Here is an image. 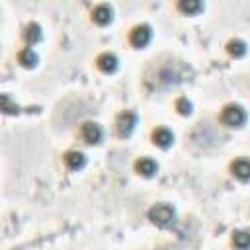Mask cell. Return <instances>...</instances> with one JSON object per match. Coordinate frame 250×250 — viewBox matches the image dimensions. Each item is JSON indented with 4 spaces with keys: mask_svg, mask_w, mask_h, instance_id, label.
I'll use <instances>...</instances> for the list:
<instances>
[{
    "mask_svg": "<svg viewBox=\"0 0 250 250\" xmlns=\"http://www.w3.org/2000/svg\"><path fill=\"white\" fill-rule=\"evenodd\" d=\"M148 219H150L154 225H158V227H168V225L174 223V219H176V211H174V207L168 205V203H158V205L150 207V211H148Z\"/></svg>",
    "mask_w": 250,
    "mask_h": 250,
    "instance_id": "cell-1",
    "label": "cell"
},
{
    "mask_svg": "<svg viewBox=\"0 0 250 250\" xmlns=\"http://www.w3.org/2000/svg\"><path fill=\"white\" fill-rule=\"evenodd\" d=\"M221 119H223V123L227 127H242L244 121H246V111L238 104H229V105L223 107Z\"/></svg>",
    "mask_w": 250,
    "mask_h": 250,
    "instance_id": "cell-2",
    "label": "cell"
},
{
    "mask_svg": "<svg viewBox=\"0 0 250 250\" xmlns=\"http://www.w3.org/2000/svg\"><path fill=\"white\" fill-rule=\"evenodd\" d=\"M150 39H152V31H150V27L148 25H135L133 29H131V35H129V41H131V45L133 47H137V49H143V47H146L148 43H150Z\"/></svg>",
    "mask_w": 250,
    "mask_h": 250,
    "instance_id": "cell-3",
    "label": "cell"
},
{
    "mask_svg": "<svg viewBox=\"0 0 250 250\" xmlns=\"http://www.w3.org/2000/svg\"><path fill=\"white\" fill-rule=\"evenodd\" d=\"M135 125H137V113L135 111H123V113L117 115L115 127H117L119 137H129L133 133Z\"/></svg>",
    "mask_w": 250,
    "mask_h": 250,
    "instance_id": "cell-4",
    "label": "cell"
},
{
    "mask_svg": "<svg viewBox=\"0 0 250 250\" xmlns=\"http://www.w3.org/2000/svg\"><path fill=\"white\" fill-rule=\"evenodd\" d=\"M80 133H82V139H84L88 145H98V143L102 141V137H104L102 127H100L98 123H94V121H86V123L82 125Z\"/></svg>",
    "mask_w": 250,
    "mask_h": 250,
    "instance_id": "cell-5",
    "label": "cell"
},
{
    "mask_svg": "<svg viewBox=\"0 0 250 250\" xmlns=\"http://www.w3.org/2000/svg\"><path fill=\"white\" fill-rule=\"evenodd\" d=\"M96 64H98V68H100L102 72L109 74V72H115V70H117L119 61H117V57H115L113 53H102V55L98 57Z\"/></svg>",
    "mask_w": 250,
    "mask_h": 250,
    "instance_id": "cell-6",
    "label": "cell"
},
{
    "mask_svg": "<svg viewBox=\"0 0 250 250\" xmlns=\"http://www.w3.org/2000/svg\"><path fill=\"white\" fill-rule=\"evenodd\" d=\"M152 143H154L156 146H160V148H168V146L174 143V135H172L170 129L158 127V129L152 131Z\"/></svg>",
    "mask_w": 250,
    "mask_h": 250,
    "instance_id": "cell-7",
    "label": "cell"
},
{
    "mask_svg": "<svg viewBox=\"0 0 250 250\" xmlns=\"http://www.w3.org/2000/svg\"><path fill=\"white\" fill-rule=\"evenodd\" d=\"M92 20H94L96 23H100V25H107V23L113 20V10H111V6H107V4L96 6L94 12H92Z\"/></svg>",
    "mask_w": 250,
    "mask_h": 250,
    "instance_id": "cell-8",
    "label": "cell"
},
{
    "mask_svg": "<svg viewBox=\"0 0 250 250\" xmlns=\"http://www.w3.org/2000/svg\"><path fill=\"white\" fill-rule=\"evenodd\" d=\"M230 170H232V174H234L238 180H242V182H248V180H250V160H248V158H238V160H234V162L230 164Z\"/></svg>",
    "mask_w": 250,
    "mask_h": 250,
    "instance_id": "cell-9",
    "label": "cell"
},
{
    "mask_svg": "<svg viewBox=\"0 0 250 250\" xmlns=\"http://www.w3.org/2000/svg\"><path fill=\"white\" fill-rule=\"evenodd\" d=\"M135 170H137L141 176L150 178V176H154V174L158 172V164H156L152 158H139V160L135 162Z\"/></svg>",
    "mask_w": 250,
    "mask_h": 250,
    "instance_id": "cell-10",
    "label": "cell"
},
{
    "mask_svg": "<svg viewBox=\"0 0 250 250\" xmlns=\"http://www.w3.org/2000/svg\"><path fill=\"white\" fill-rule=\"evenodd\" d=\"M23 39L27 41V45H35L43 39V31L37 23H27L25 29H23Z\"/></svg>",
    "mask_w": 250,
    "mask_h": 250,
    "instance_id": "cell-11",
    "label": "cell"
},
{
    "mask_svg": "<svg viewBox=\"0 0 250 250\" xmlns=\"http://www.w3.org/2000/svg\"><path fill=\"white\" fill-rule=\"evenodd\" d=\"M64 164L70 168V170H80L84 164H86V156L78 150H70L64 154Z\"/></svg>",
    "mask_w": 250,
    "mask_h": 250,
    "instance_id": "cell-12",
    "label": "cell"
},
{
    "mask_svg": "<svg viewBox=\"0 0 250 250\" xmlns=\"http://www.w3.org/2000/svg\"><path fill=\"white\" fill-rule=\"evenodd\" d=\"M18 59H20V62H21L25 68H33V66L37 64V53H35L31 47L21 49L20 55H18Z\"/></svg>",
    "mask_w": 250,
    "mask_h": 250,
    "instance_id": "cell-13",
    "label": "cell"
},
{
    "mask_svg": "<svg viewBox=\"0 0 250 250\" xmlns=\"http://www.w3.org/2000/svg\"><path fill=\"white\" fill-rule=\"evenodd\" d=\"M232 244L238 250H248L250 248V230H234L232 232Z\"/></svg>",
    "mask_w": 250,
    "mask_h": 250,
    "instance_id": "cell-14",
    "label": "cell"
},
{
    "mask_svg": "<svg viewBox=\"0 0 250 250\" xmlns=\"http://www.w3.org/2000/svg\"><path fill=\"white\" fill-rule=\"evenodd\" d=\"M178 8H180V12H184L188 16H193V14H197V12L203 10V4L199 0H180L178 2Z\"/></svg>",
    "mask_w": 250,
    "mask_h": 250,
    "instance_id": "cell-15",
    "label": "cell"
},
{
    "mask_svg": "<svg viewBox=\"0 0 250 250\" xmlns=\"http://www.w3.org/2000/svg\"><path fill=\"white\" fill-rule=\"evenodd\" d=\"M227 51H229V55L234 57V59L244 57V55H246V43L240 41V39H232V41L227 43Z\"/></svg>",
    "mask_w": 250,
    "mask_h": 250,
    "instance_id": "cell-16",
    "label": "cell"
},
{
    "mask_svg": "<svg viewBox=\"0 0 250 250\" xmlns=\"http://www.w3.org/2000/svg\"><path fill=\"white\" fill-rule=\"evenodd\" d=\"M176 109H178L182 115H189V113H191V102H189L188 98H180V100L176 102Z\"/></svg>",
    "mask_w": 250,
    "mask_h": 250,
    "instance_id": "cell-17",
    "label": "cell"
}]
</instances>
